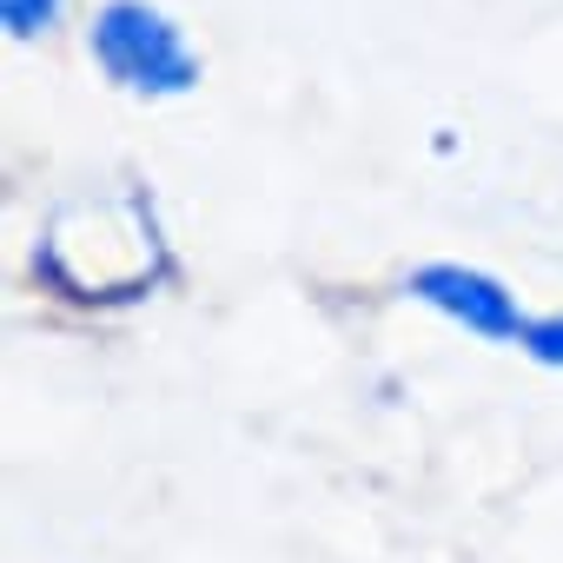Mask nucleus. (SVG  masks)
Here are the masks:
<instances>
[{
	"label": "nucleus",
	"instance_id": "obj_3",
	"mask_svg": "<svg viewBox=\"0 0 563 563\" xmlns=\"http://www.w3.org/2000/svg\"><path fill=\"white\" fill-rule=\"evenodd\" d=\"M0 14H8V34L34 41V34H47L60 21V0H0Z\"/></svg>",
	"mask_w": 563,
	"mask_h": 563
},
{
	"label": "nucleus",
	"instance_id": "obj_1",
	"mask_svg": "<svg viewBox=\"0 0 563 563\" xmlns=\"http://www.w3.org/2000/svg\"><path fill=\"white\" fill-rule=\"evenodd\" d=\"M93 54L133 93H186L199 80V54L186 47V34L159 8H146V0H113L93 21Z\"/></svg>",
	"mask_w": 563,
	"mask_h": 563
},
{
	"label": "nucleus",
	"instance_id": "obj_4",
	"mask_svg": "<svg viewBox=\"0 0 563 563\" xmlns=\"http://www.w3.org/2000/svg\"><path fill=\"white\" fill-rule=\"evenodd\" d=\"M523 352L537 365H563V319H530L523 325Z\"/></svg>",
	"mask_w": 563,
	"mask_h": 563
},
{
	"label": "nucleus",
	"instance_id": "obj_2",
	"mask_svg": "<svg viewBox=\"0 0 563 563\" xmlns=\"http://www.w3.org/2000/svg\"><path fill=\"white\" fill-rule=\"evenodd\" d=\"M411 299H424V306H438L444 319H457L464 332L504 339V345H523V325H530L497 278H490V272H471V265H418V272H411Z\"/></svg>",
	"mask_w": 563,
	"mask_h": 563
}]
</instances>
